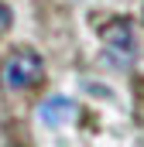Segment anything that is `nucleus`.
Returning a JSON list of instances; mask_svg holds the SVG:
<instances>
[{"label":"nucleus","mask_w":144,"mask_h":147,"mask_svg":"<svg viewBox=\"0 0 144 147\" xmlns=\"http://www.w3.org/2000/svg\"><path fill=\"white\" fill-rule=\"evenodd\" d=\"M10 24H14V14H10V7H7V3H0V34H7V31H10Z\"/></svg>","instance_id":"obj_4"},{"label":"nucleus","mask_w":144,"mask_h":147,"mask_svg":"<svg viewBox=\"0 0 144 147\" xmlns=\"http://www.w3.org/2000/svg\"><path fill=\"white\" fill-rule=\"evenodd\" d=\"M41 79H45V62H41V55L31 51V48L14 51V55L7 58V65H3V86L14 89V92L35 89Z\"/></svg>","instance_id":"obj_1"},{"label":"nucleus","mask_w":144,"mask_h":147,"mask_svg":"<svg viewBox=\"0 0 144 147\" xmlns=\"http://www.w3.org/2000/svg\"><path fill=\"white\" fill-rule=\"evenodd\" d=\"M103 41V55L113 69H127L134 62V31H130V21H110L107 28L100 31Z\"/></svg>","instance_id":"obj_2"},{"label":"nucleus","mask_w":144,"mask_h":147,"mask_svg":"<svg viewBox=\"0 0 144 147\" xmlns=\"http://www.w3.org/2000/svg\"><path fill=\"white\" fill-rule=\"evenodd\" d=\"M38 116H41V123H48V127H62V123H69L72 116H75V106H72L65 96H52V99L41 103Z\"/></svg>","instance_id":"obj_3"}]
</instances>
